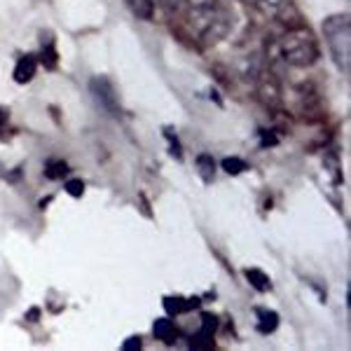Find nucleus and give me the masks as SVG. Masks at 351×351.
Instances as JSON below:
<instances>
[{
	"label": "nucleus",
	"mask_w": 351,
	"mask_h": 351,
	"mask_svg": "<svg viewBox=\"0 0 351 351\" xmlns=\"http://www.w3.org/2000/svg\"><path fill=\"white\" fill-rule=\"evenodd\" d=\"M183 28L199 47H213L232 31V10L228 5L218 8L197 10V12H183Z\"/></svg>",
	"instance_id": "nucleus-1"
},
{
	"label": "nucleus",
	"mask_w": 351,
	"mask_h": 351,
	"mask_svg": "<svg viewBox=\"0 0 351 351\" xmlns=\"http://www.w3.org/2000/svg\"><path fill=\"white\" fill-rule=\"evenodd\" d=\"M269 49L279 56L284 64L293 68H309L311 64H316V59H319V54H321L319 40H316V36L307 26L288 28L279 40H274L269 45Z\"/></svg>",
	"instance_id": "nucleus-2"
},
{
	"label": "nucleus",
	"mask_w": 351,
	"mask_h": 351,
	"mask_svg": "<svg viewBox=\"0 0 351 351\" xmlns=\"http://www.w3.org/2000/svg\"><path fill=\"white\" fill-rule=\"evenodd\" d=\"M324 38L339 71L349 73L351 66V21L349 14H335L324 21Z\"/></svg>",
	"instance_id": "nucleus-3"
},
{
	"label": "nucleus",
	"mask_w": 351,
	"mask_h": 351,
	"mask_svg": "<svg viewBox=\"0 0 351 351\" xmlns=\"http://www.w3.org/2000/svg\"><path fill=\"white\" fill-rule=\"evenodd\" d=\"M253 10H258L265 19L271 21H288L293 16L291 0H246Z\"/></svg>",
	"instance_id": "nucleus-4"
},
{
	"label": "nucleus",
	"mask_w": 351,
	"mask_h": 351,
	"mask_svg": "<svg viewBox=\"0 0 351 351\" xmlns=\"http://www.w3.org/2000/svg\"><path fill=\"white\" fill-rule=\"evenodd\" d=\"M258 99L265 108H276L281 106V84L274 75H263L258 82Z\"/></svg>",
	"instance_id": "nucleus-5"
},
{
	"label": "nucleus",
	"mask_w": 351,
	"mask_h": 351,
	"mask_svg": "<svg viewBox=\"0 0 351 351\" xmlns=\"http://www.w3.org/2000/svg\"><path fill=\"white\" fill-rule=\"evenodd\" d=\"M92 94L96 96L101 106H104L108 112H117L120 110V104H117V96H115V89L112 84L106 80V77H94L92 80Z\"/></svg>",
	"instance_id": "nucleus-6"
},
{
	"label": "nucleus",
	"mask_w": 351,
	"mask_h": 351,
	"mask_svg": "<svg viewBox=\"0 0 351 351\" xmlns=\"http://www.w3.org/2000/svg\"><path fill=\"white\" fill-rule=\"evenodd\" d=\"M213 332H216V319L208 316V314H204L199 332L190 337V349H197V351L211 349L213 347Z\"/></svg>",
	"instance_id": "nucleus-7"
},
{
	"label": "nucleus",
	"mask_w": 351,
	"mask_h": 351,
	"mask_svg": "<svg viewBox=\"0 0 351 351\" xmlns=\"http://www.w3.org/2000/svg\"><path fill=\"white\" fill-rule=\"evenodd\" d=\"M171 12H197V10H208L225 5V0H164Z\"/></svg>",
	"instance_id": "nucleus-8"
},
{
	"label": "nucleus",
	"mask_w": 351,
	"mask_h": 351,
	"mask_svg": "<svg viewBox=\"0 0 351 351\" xmlns=\"http://www.w3.org/2000/svg\"><path fill=\"white\" fill-rule=\"evenodd\" d=\"M36 73H38V59L33 54H26V56H21V59L16 61L12 77H14V82L26 84V82H31L33 77H36Z\"/></svg>",
	"instance_id": "nucleus-9"
},
{
	"label": "nucleus",
	"mask_w": 351,
	"mask_h": 351,
	"mask_svg": "<svg viewBox=\"0 0 351 351\" xmlns=\"http://www.w3.org/2000/svg\"><path fill=\"white\" fill-rule=\"evenodd\" d=\"M256 326L263 335H269L279 328V316L271 309H256Z\"/></svg>",
	"instance_id": "nucleus-10"
},
{
	"label": "nucleus",
	"mask_w": 351,
	"mask_h": 351,
	"mask_svg": "<svg viewBox=\"0 0 351 351\" xmlns=\"http://www.w3.org/2000/svg\"><path fill=\"white\" fill-rule=\"evenodd\" d=\"M152 332H155L157 339H162V342H167V344L176 342V337H178V328L173 326L171 319H157L155 324H152Z\"/></svg>",
	"instance_id": "nucleus-11"
},
{
	"label": "nucleus",
	"mask_w": 351,
	"mask_h": 351,
	"mask_svg": "<svg viewBox=\"0 0 351 351\" xmlns=\"http://www.w3.org/2000/svg\"><path fill=\"white\" fill-rule=\"evenodd\" d=\"M192 307H197V300L188 298H164V309L169 314H188Z\"/></svg>",
	"instance_id": "nucleus-12"
},
{
	"label": "nucleus",
	"mask_w": 351,
	"mask_h": 351,
	"mask_svg": "<svg viewBox=\"0 0 351 351\" xmlns=\"http://www.w3.org/2000/svg\"><path fill=\"white\" fill-rule=\"evenodd\" d=\"M243 274H246V281L256 288V291H267V288H269V279H267V274H265L263 269L251 267V269L243 271Z\"/></svg>",
	"instance_id": "nucleus-13"
},
{
	"label": "nucleus",
	"mask_w": 351,
	"mask_h": 351,
	"mask_svg": "<svg viewBox=\"0 0 351 351\" xmlns=\"http://www.w3.org/2000/svg\"><path fill=\"white\" fill-rule=\"evenodd\" d=\"M68 173V164L64 160H49L45 164V178L49 180H61Z\"/></svg>",
	"instance_id": "nucleus-14"
},
{
	"label": "nucleus",
	"mask_w": 351,
	"mask_h": 351,
	"mask_svg": "<svg viewBox=\"0 0 351 351\" xmlns=\"http://www.w3.org/2000/svg\"><path fill=\"white\" fill-rule=\"evenodd\" d=\"M129 8L138 19H150L155 12V3L152 0H129Z\"/></svg>",
	"instance_id": "nucleus-15"
},
{
	"label": "nucleus",
	"mask_w": 351,
	"mask_h": 351,
	"mask_svg": "<svg viewBox=\"0 0 351 351\" xmlns=\"http://www.w3.org/2000/svg\"><path fill=\"white\" fill-rule=\"evenodd\" d=\"M197 169H199L202 178L204 180H213V173H216V164L208 155H199V160H197Z\"/></svg>",
	"instance_id": "nucleus-16"
},
{
	"label": "nucleus",
	"mask_w": 351,
	"mask_h": 351,
	"mask_svg": "<svg viewBox=\"0 0 351 351\" xmlns=\"http://www.w3.org/2000/svg\"><path fill=\"white\" fill-rule=\"evenodd\" d=\"M223 169L230 176H239L243 169H246V162H243L241 157H228V160H223Z\"/></svg>",
	"instance_id": "nucleus-17"
},
{
	"label": "nucleus",
	"mask_w": 351,
	"mask_h": 351,
	"mask_svg": "<svg viewBox=\"0 0 351 351\" xmlns=\"http://www.w3.org/2000/svg\"><path fill=\"white\" fill-rule=\"evenodd\" d=\"M40 61H43V66H47L49 71L56 66V49H54V43H49V45H45V47L40 49Z\"/></svg>",
	"instance_id": "nucleus-18"
},
{
	"label": "nucleus",
	"mask_w": 351,
	"mask_h": 351,
	"mask_svg": "<svg viewBox=\"0 0 351 351\" xmlns=\"http://www.w3.org/2000/svg\"><path fill=\"white\" fill-rule=\"evenodd\" d=\"M66 192H68L71 197H80L82 192H84V183H82V180H77V178L66 180Z\"/></svg>",
	"instance_id": "nucleus-19"
},
{
	"label": "nucleus",
	"mask_w": 351,
	"mask_h": 351,
	"mask_svg": "<svg viewBox=\"0 0 351 351\" xmlns=\"http://www.w3.org/2000/svg\"><path fill=\"white\" fill-rule=\"evenodd\" d=\"M141 347H143V339H141V337H127V339H124V342H122V349L124 351H134V349H141Z\"/></svg>",
	"instance_id": "nucleus-20"
},
{
	"label": "nucleus",
	"mask_w": 351,
	"mask_h": 351,
	"mask_svg": "<svg viewBox=\"0 0 351 351\" xmlns=\"http://www.w3.org/2000/svg\"><path fill=\"white\" fill-rule=\"evenodd\" d=\"M5 124H8V110H5L3 106H0V129H3Z\"/></svg>",
	"instance_id": "nucleus-21"
}]
</instances>
